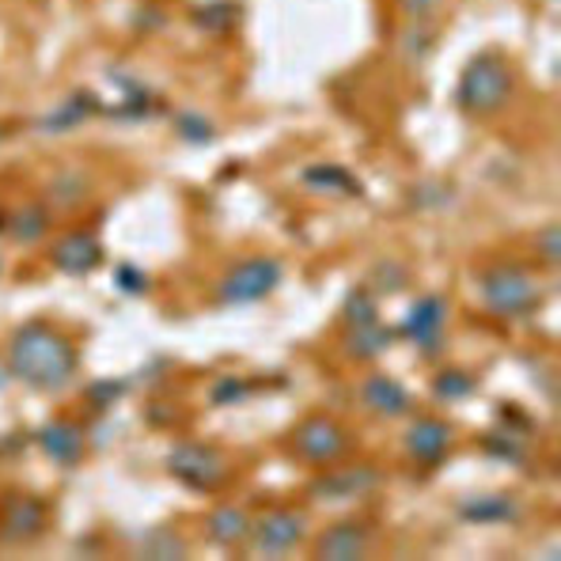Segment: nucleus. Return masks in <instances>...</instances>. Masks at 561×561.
I'll list each match as a JSON object with an SVG mask.
<instances>
[{
  "label": "nucleus",
  "mask_w": 561,
  "mask_h": 561,
  "mask_svg": "<svg viewBox=\"0 0 561 561\" xmlns=\"http://www.w3.org/2000/svg\"><path fill=\"white\" fill-rule=\"evenodd\" d=\"M4 368L8 379L23 383L27 391L54 394L72 383L80 368V350L65 330L49 323H23L8 337Z\"/></svg>",
  "instance_id": "nucleus-1"
},
{
  "label": "nucleus",
  "mask_w": 561,
  "mask_h": 561,
  "mask_svg": "<svg viewBox=\"0 0 561 561\" xmlns=\"http://www.w3.org/2000/svg\"><path fill=\"white\" fill-rule=\"evenodd\" d=\"M513 92H516V72L508 65V57L485 49V54L467 61L456 88V103L470 118H493V114L505 111Z\"/></svg>",
  "instance_id": "nucleus-2"
},
{
  "label": "nucleus",
  "mask_w": 561,
  "mask_h": 561,
  "mask_svg": "<svg viewBox=\"0 0 561 561\" xmlns=\"http://www.w3.org/2000/svg\"><path fill=\"white\" fill-rule=\"evenodd\" d=\"M478 296L482 308L497 319H527L542 308V288L539 280L527 274L516 262H497L478 274Z\"/></svg>",
  "instance_id": "nucleus-3"
},
{
  "label": "nucleus",
  "mask_w": 561,
  "mask_h": 561,
  "mask_svg": "<svg viewBox=\"0 0 561 561\" xmlns=\"http://www.w3.org/2000/svg\"><path fill=\"white\" fill-rule=\"evenodd\" d=\"M288 451L296 456V463L323 470L353 456V433L337 417L311 414L288 433Z\"/></svg>",
  "instance_id": "nucleus-4"
},
{
  "label": "nucleus",
  "mask_w": 561,
  "mask_h": 561,
  "mask_svg": "<svg viewBox=\"0 0 561 561\" xmlns=\"http://www.w3.org/2000/svg\"><path fill=\"white\" fill-rule=\"evenodd\" d=\"M163 470L190 493H217L232 482L228 459L220 456L213 444H202V440L171 444V451L163 456Z\"/></svg>",
  "instance_id": "nucleus-5"
},
{
  "label": "nucleus",
  "mask_w": 561,
  "mask_h": 561,
  "mask_svg": "<svg viewBox=\"0 0 561 561\" xmlns=\"http://www.w3.org/2000/svg\"><path fill=\"white\" fill-rule=\"evenodd\" d=\"M311 535V519L304 508L277 505L266 508L251 519V535H247V547L254 558H288L293 550H300Z\"/></svg>",
  "instance_id": "nucleus-6"
},
{
  "label": "nucleus",
  "mask_w": 561,
  "mask_h": 561,
  "mask_svg": "<svg viewBox=\"0 0 561 561\" xmlns=\"http://www.w3.org/2000/svg\"><path fill=\"white\" fill-rule=\"evenodd\" d=\"M383 485V470L376 463H360V459H342L334 467H323L308 482V497L316 505H353V501H365Z\"/></svg>",
  "instance_id": "nucleus-7"
},
{
  "label": "nucleus",
  "mask_w": 561,
  "mask_h": 561,
  "mask_svg": "<svg viewBox=\"0 0 561 561\" xmlns=\"http://www.w3.org/2000/svg\"><path fill=\"white\" fill-rule=\"evenodd\" d=\"M54 527V505L38 493L8 490L0 493V542L4 547H31Z\"/></svg>",
  "instance_id": "nucleus-8"
},
{
  "label": "nucleus",
  "mask_w": 561,
  "mask_h": 561,
  "mask_svg": "<svg viewBox=\"0 0 561 561\" xmlns=\"http://www.w3.org/2000/svg\"><path fill=\"white\" fill-rule=\"evenodd\" d=\"M285 277V266L270 254H251V259L236 262L217 285V300L228 308H247V304H262L266 296H274Z\"/></svg>",
  "instance_id": "nucleus-9"
},
{
  "label": "nucleus",
  "mask_w": 561,
  "mask_h": 561,
  "mask_svg": "<svg viewBox=\"0 0 561 561\" xmlns=\"http://www.w3.org/2000/svg\"><path fill=\"white\" fill-rule=\"evenodd\" d=\"M399 337H407L421 357H436L448 342V296L425 293L407 308V319L399 327Z\"/></svg>",
  "instance_id": "nucleus-10"
},
{
  "label": "nucleus",
  "mask_w": 561,
  "mask_h": 561,
  "mask_svg": "<svg viewBox=\"0 0 561 561\" xmlns=\"http://www.w3.org/2000/svg\"><path fill=\"white\" fill-rule=\"evenodd\" d=\"M373 527L365 524L360 516H345V519H334L327 524L323 531L316 535L311 542V558L316 561H360L373 554Z\"/></svg>",
  "instance_id": "nucleus-11"
},
{
  "label": "nucleus",
  "mask_w": 561,
  "mask_h": 561,
  "mask_svg": "<svg viewBox=\"0 0 561 561\" xmlns=\"http://www.w3.org/2000/svg\"><path fill=\"white\" fill-rule=\"evenodd\" d=\"M456 448V425L444 417H417L410 421L407 436H402V451L421 470H436Z\"/></svg>",
  "instance_id": "nucleus-12"
},
{
  "label": "nucleus",
  "mask_w": 561,
  "mask_h": 561,
  "mask_svg": "<svg viewBox=\"0 0 561 561\" xmlns=\"http://www.w3.org/2000/svg\"><path fill=\"white\" fill-rule=\"evenodd\" d=\"M357 399H360V407H365L368 414L383 417V421H399V417L414 414V394H410L399 379L387 376V373H368L365 379H360Z\"/></svg>",
  "instance_id": "nucleus-13"
},
{
  "label": "nucleus",
  "mask_w": 561,
  "mask_h": 561,
  "mask_svg": "<svg viewBox=\"0 0 561 561\" xmlns=\"http://www.w3.org/2000/svg\"><path fill=\"white\" fill-rule=\"evenodd\" d=\"M49 262H54L65 277H88L103 266V243H99L95 232L77 228V232H65L61 239L49 243Z\"/></svg>",
  "instance_id": "nucleus-14"
},
{
  "label": "nucleus",
  "mask_w": 561,
  "mask_h": 561,
  "mask_svg": "<svg viewBox=\"0 0 561 561\" xmlns=\"http://www.w3.org/2000/svg\"><path fill=\"white\" fill-rule=\"evenodd\" d=\"M35 444L38 451L49 459L54 467H80V459H84L88 451V436L84 428L77 425V421L69 417H54V421H43V425L35 428Z\"/></svg>",
  "instance_id": "nucleus-15"
},
{
  "label": "nucleus",
  "mask_w": 561,
  "mask_h": 561,
  "mask_svg": "<svg viewBox=\"0 0 561 561\" xmlns=\"http://www.w3.org/2000/svg\"><path fill=\"white\" fill-rule=\"evenodd\" d=\"M459 519L474 527H505V524H519L524 519V505L513 497V493H474V497L459 501Z\"/></svg>",
  "instance_id": "nucleus-16"
},
{
  "label": "nucleus",
  "mask_w": 561,
  "mask_h": 561,
  "mask_svg": "<svg viewBox=\"0 0 561 561\" xmlns=\"http://www.w3.org/2000/svg\"><path fill=\"white\" fill-rule=\"evenodd\" d=\"M300 186L311 190V194L323 197H360L365 186H360L357 171H350L345 163H311V168L300 171Z\"/></svg>",
  "instance_id": "nucleus-17"
},
{
  "label": "nucleus",
  "mask_w": 561,
  "mask_h": 561,
  "mask_svg": "<svg viewBox=\"0 0 561 561\" xmlns=\"http://www.w3.org/2000/svg\"><path fill=\"white\" fill-rule=\"evenodd\" d=\"M251 513L239 505H217L205 516V539L220 550H239L247 547V535H251Z\"/></svg>",
  "instance_id": "nucleus-18"
},
{
  "label": "nucleus",
  "mask_w": 561,
  "mask_h": 561,
  "mask_svg": "<svg viewBox=\"0 0 561 561\" xmlns=\"http://www.w3.org/2000/svg\"><path fill=\"white\" fill-rule=\"evenodd\" d=\"M49 228H54V213L46 202H27L4 213V232L23 247H38L49 236Z\"/></svg>",
  "instance_id": "nucleus-19"
},
{
  "label": "nucleus",
  "mask_w": 561,
  "mask_h": 561,
  "mask_svg": "<svg viewBox=\"0 0 561 561\" xmlns=\"http://www.w3.org/2000/svg\"><path fill=\"white\" fill-rule=\"evenodd\" d=\"M394 342H399V330L387 327L383 319H376V323H365V327H350V330H345V357L368 365V360L383 357V353L391 350Z\"/></svg>",
  "instance_id": "nucleus-20"
},
{
  "label": "nucleus",
  "mask_w": 561,
  "mask_h": 561,
  "mask_svg": "<svg viewBox=\"0 0 561 561\" xmlns=\"http://www.w3.org/2000/svg\"><path fill=\"white\" fill-rule=\"evenodd\" d=\"M478 444H482L485 456L497 459V463H505L513 470L531 467V451H527V444L519 440V433H513V428H490V433L478 436Z\"/></svg>",
  "instance_id": "nucleus-21"
},
{
  "label": "nucleus",
  "mask_w": 561,
  "mask_h": 561,
  "mask_svg": "<svg viewBox=\"0 0 561 561\" xmlns=\"http://www.w3.org/2000/svg\"><path fill=\"white\" fill-rule=\"evenodd\" d=\"M92 175L88 171H57L46 186V205H57V209H77L92 197Z\"/></svg>",
  "instance_id": "nucleus-22"
},
{
  "label": "nucleus",
  "mask_w": 561,
  "mask_h": 561,
  "mask_svg": "<svg viewBox=\"0 0 561 561\" xmlns=\"http://www.w3.org/2000/svg\"><path fill=\"white\" fill-rule=\"evenodd\" d=\"M428 391H433V399L444 402V407H456V402H467L470 394L478 391V376L467 373V368H459V365H444L440 373L433 376Z\"/></svg>",
  "instance_id": "nucleus-23"
},
{
  "label": "nucleus",
  "mask_w": 561,
  "mask_h": 561,
  "mask_svg": "<svg viewBox=\"0 0 561 561\" xmlns=\"http://www.w3.org/2000/svg\"><path fill=\"white\" fill-rule=\"evenodd\" d=\"M92 111H99V99L92 92L72 95V99H65V103L57 106L54 114H46V118L38 122V129H46V134H69V129L84 126Z\"/></svg>",
  "instance_id": "nucleus-24"
},
{
  "label": "nucleus",
  "mask_w": 561,
  "mask_h": 561,
  "mask_svg": "<svg viewBox=\"0 0 561 561\" xmlns=\"http://www.w3.org/2000/svg\"><path fill=\"white\" fill-rule=\"evenodd\" d=\"M342 319L345 327H365L379 319V296L368 285H353L342 300Z\"/></svg>",
  "instance_id": "nucleus-25"
},
{
  "label": "nucleus",
  "mask_w": 561,
  "mask_h": 561,
  "mask_svg": "<svg viewBox=\"0 0 561 561\" xmlns=\"http://www.w3.org/2000/svg\"><path fill=\"white\" fill-rule=\"evenodd\" d=\"M140 558H152V561H183L186 558V542L179 531H171V527H156V531H148L145 539H140Z\"/></svg>",
  "instance_id": "nucleus-26"
},
{
  "label": "nucleus",
  "mask_w": 561,
  "mask_h": 561,
  "mask_svg": "<svg viewBox=\"0 0 561 561\" xmlns=\"http://www.w3.org/2000/svg\"><path fill=\"white\" fill-rule=\"evenodd\" d=\"M175 134H179V140H186V145L202 148V145H213V140H217V126H213V118H205V114L183 111L175 118Z\"/></svg>",
  "instance_id": "nucleus-27"
},
{
  "label": "nucleus",
  "mask_w": 561,
  "mask_h": 561,
  "mask_svg": "<svg viewBox=\"0 0 561 561\" xmlns=\"http://www.w3.org/2000/svg\"><path fill=\"white\" fill-rule=\"evenodd\" d=\"M243 399H251V383L239 376H225L209 387V407H239Z\"/></svg>",
  "instance_id": "nucleus-28"
},
{
  "label": "nucleus",
  "mask_w": 561,
  "mask_h": 561,
  "mask_svg": "<svg viewBox=\"0 0 561 561\" xmlns=\"http://www.w3.org/2000/svg\"><path fill=\"white\" fill-rule=\"evenodd\" d=\"M407 270L399 266V262H379L373 266V277H368V288H373L376 296H391V293H402L407 288Z\"/></svg>",
  "instance_id": "nucleus-29"
},
{
  "label": "nucleus",
  "mask_w": 561,
  "mask_h": 561,
  "mask_svg": "<svg viewBox=\"0 0 561 561\" xmlns=\"http://www.w3.org/2000/svg\"><path fill=\"white\" fill-rule=\"evenodd\" d=\"M122 394H126V383H118V379L111 383V379H103V383H92V387H88L84 399L92 402L95 410H106V407H114V402H118Z\"/></svg>",
  "instance_id": "nucleus-30"
},
{
  "label": "nucleus",
  "mask_w": 561,
  "mask_h": 561,
  "mask_svg": "<svg viewBox=\"0 0 561 561\" xmlns=\"http://www.w3.org/2000/svg\"><path fill=\"white\" fill-rule=\"evenodd\" d=\"M114 285H118L126 296H145L148 288H152V280L140 274L137 266H118V270H114Z\"/></svg>",
  "instance_id": "nucleus-31"
},
{
  "label": "nucleus",
  "mask_w": 561,
  "mask_h": 561,
  "mask_svg": "<svg viewBox=\"0 0 561 561\" xmlns=\"http://www.w3.org/2000/svg\"><path fill=\"white\" fill-rule=\"evenodd\" d=\"M535 254H539L547 270H558V225H547L535 236Z\"/></svg>",
  "instance_id": "nucleus-32"
},
{
  "label": "nucleus",
  "mask_w": 561,
  "mask_h": 561,
  "mask_svg": "<svg viewBox=\"0 0 561 561\" xmlns=\"http://www.w3.org/2000/svg\"><path fill=\"white\" fill-rule=\"evenodd\" d=\"M394 4H399L402 12L410 15V20H425V15H433L436 8L444 4V0H394Z\"/></svg>",
  "instance_id": "nucleus-33"
},
{
  "label": "nucleus",
  "mask_w": 561,
  "mask_h": 561,
  "mask_svg": "<svg viewBox=\"0 0 561 561\" xmlns=\"http://www.w3.org/2000/svg\"><path fill=\"white\" fill-rule=\"evenodd\" d=\"M433 43H436V35H425V27L417 23V27L407 35V54H410V57H425V54H428V46H433Z\"/></svg>",
  "instance_id": "nucleus-34"
}]
</instances>
